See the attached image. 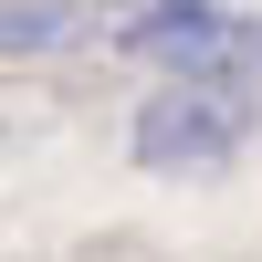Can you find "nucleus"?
<instances>
[{
  "instance_id": "obj_3",
  "label": "nucleus",
  "mask_w": 262,
  "mask_h": 262,
  "mask_svg": "<svg viewBox=\"0 0 262 262\" xmlns=\"http://www.w3.org/2000/svg\"><path fill=\"white\" fill-rule=\"evenodd\" d=\"M84 32V0H0V53H53Z\"/></svg>"
},
{
  "instance_id": "obj_2",
  "label": "nucleus",
  "mask_w": 262,
  "mask_h": 262,
  "mask_svg": "<svg viewBox=\"0 0 262 262\" xmlns=\"http://www.w3.org/2000/svg\"><path fill=\"white\" fill-rule=\"evenodd\" d=\"M116 42L179 63V74H200V84H252L262 74V21L221 11V0H158V11H137Z\"/></svg>"
},
{
  "instance_id": "obj_1",
  "label": "nucleus",
  "mask_w": 262,
  "mask_h": 262,
  "mask_svg": "<svg viewBox=\"0 0 262 262\" xmlns=\"http://www.w3.org/2000/svg\"><path fill=\"white\" fill-rule=\"evenodd\" d=\"M252 137V95L242 84H200V74H179V84H158V95L137 105V168H221L231 147Z\"/></svg>"
}]
</instances>
